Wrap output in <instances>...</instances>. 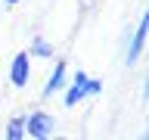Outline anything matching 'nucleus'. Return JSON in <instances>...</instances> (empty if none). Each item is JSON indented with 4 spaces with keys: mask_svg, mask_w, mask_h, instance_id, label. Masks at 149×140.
Listing matches in <instances>:
<instances>
[{
    "mask_svg": "<svg viewBox=\"0 0 149 140\" xmlns=\"http://www.w3.org/2000/svg\"><path fill=\"white\" fill-rule=\"evenodd\" d=\"M6 140H25V115H16V118L6 121V131H3Z\"/></svg>",
    "mask_w": 149,
    "mask_h": 140,
    "instance_id": "nucleus-7",
    "label": "nucleus"
},
{
    "mask_svg": "<svg viewBox=\"0 0 149 140\" xmlns=\"http://www.w3.org/2000/svg\"><path fill=\"white\" fill-rule=\"evenodd\" d=\"M28 53L37 56V59H53V56H56V47L50 44L44 34H37L34 41H31V47H28Z\"/></svg>",
    "mask_w": 149,
    "mask_h": 140,
    "instance_id": "nucleus-6",
    "label": "nucleus"
},
{
    "mask_svg": "<svg viewBox=\"0 0 149 140\" xmlns=\"http://www.w3.org/2000/svg\"><path fill=\"white\" fill-rule=\"evenodd\" d=\"M65 81H68V65L62 62V59H56V65H53V72L47 75V81H44V100H50L53 93H59L65 87Z\"/></svg>",
    "mask_w": 149,
    "mask_h": 140,
    "instance_id": "nucleus-5",
    "label": "nucleus"
},
{
    "mask_svg": "<svg viewBox=\"0 0 149 140\" xmlns=\"http://www.w3.org/2000/svg\"><path fill=\"white\" fill-rule=\"evenodd\" d=\"M146 34H149V16L143 13L140 16V25H137V31H134V37L127 41V47H124V65H134L143 56V50H146Z\"/></svg>",
    "mask_w": 149,
    "mask_h": 140,
    "instance_id": "nucleus-3",
    "label": "nucleus"
},
{
    "mask_svg": "<svg viewBox=\"0 0 149 140\" xmlns=\"http://www.w3.org/2000/svg\"><path fill=\"white\" fill-rule=\"evenodd\" d=\"M9 81H13V87H28V81H31V53L28 50H22V53L13 56V62H9Z\"/></svg>",
    "mask_w": 149,
    "mask_h": 140,
    "instance_id": "nucleus-4",
    "label": "nucleus"
},
{
    "mask_svg": "<svg viewBox=\"0 0 149 140\" xmlns=\"http://www.w3.org/2000/svg\"><path fill=\"white\" fill-rule=\"evenodd\" d=\"M65 84H68V87H62V90H65V97H62L65 109H74L78 103H84L87 97H90V75L84 72V69H78Z\"/></svg>",
    "mask_w": 149,
    "mask_h": 140,
    "instance_id": "nucleus-2",
    "label": "nucleus"
},
{
    "mask_svg": "<svg viewBox=\"0 0 149 140\" xmlns=\"http://www.w3.org/2000/svg\"><path fill=\"white\" fill-rule=\"evenodd\" d=\"M3 6H16V3H22V0H0Z\"/></svg>",
    "mask_w": 149,
    "mask_h": 140,
    "instance_id": "nucleus-8",
    "label": "nucleus"
},
{
    "mask_svg": "<svg viewBox=\"0 0 149 140\" xmlns=\"http://www.w3.org/2000/svg\"><path fill=\"white\" fill-rule=\"evenodd\" d=\"M56 131H59V118H56L53 112L37 109V112H31V115H25V137L50 140V137H56Z\"/></svg>",
    "mask_w": 149,
    "mask_h": 140,
    "instance_id": "nucleus-1",
    "label": "nucleus"
}]
</instances>
